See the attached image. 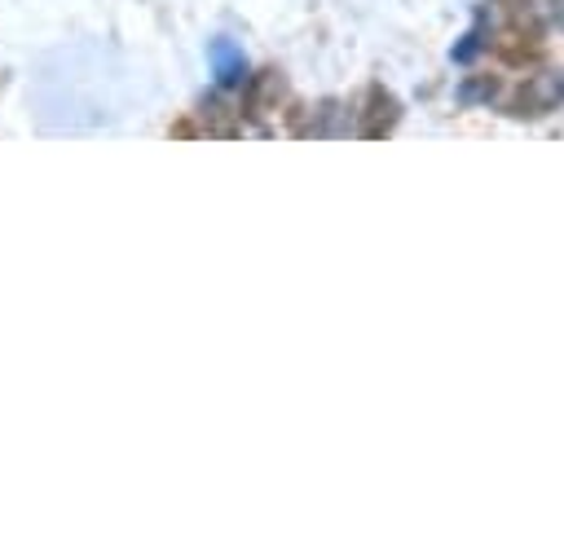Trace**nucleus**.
I'll list each match as a JSON object with an SVG mask.
<instances>
[{
  "label": "nucleus",
  "mask_w": 564,
  "mask_h": 559,
  "mask_svg": "<svg viewBox=\"0 0 564 559\" xmlns=\"http://www.w3.org/2000/svg\"><path fill=\"white\" fill-rule=\"evenodd\" d=\"M212 62H216V79H220V84H238V79H242V57H238L234 44L216 40V44H212Z\"/></svg>",
  "instance_id": "39448f33"
},
{
  "label": "nucleus",
  "mask_w": 564,
  "mask_h": 559,
  "mask_svg": "<svg viewBox=\"0 0 564 559\" xmlns=\"http://www.w3.org/2000/svg\"><path fill=\"white\" fill-rule=\"evenodd\" d=\"M564 101V75H524V84L511 92V114H529V119H538V114H551L555 106Z\"/></svg>",
  "instance_id": "f03ea898"
},
{
  "label": "nucleus",
  "mask_w": 564,
  "mask_h": 559,
  "mask_svg": "<svg viewBox=\"0 0 564 559\" xmlns=\"http://www.w3.org/2000/svg\"><path fill=\"white\" fill-rule=\"evenodd\" d=\"M278 97H282V75L269 66V70H260V75L251 79V88H247V114H269V110H278Z\"/></svg>",
  "instance_id": "20e7f679"
},
{
  "label": "nucleus",
  "mask_w": 564,
  "mask_h": 559,
  "mask_svg": "<svg viewBox=\"0 0 564 559\" xmlns=\"http://www.w3.org/2000/svg\"><path fill=\"white\" fill-rule=\"evenodd\" d=\"M551 13H555V22L564 26V0H551Z\"/></svg>",
  "instance_id": "0eeeda50"
},
{
  "label": "nucleus",
  "mask_w": 564,
  "mask_h": 559,
  "mask_svg": "<svg viewBox=\"0 0 564 559\" xmlns=\"http://www.w3.org/2000/svg\"><path fill=\"white\" fill-rule=\"evenodd\" d=\"M194 132H198V128H194L189 119H176V123H172V136H194Z\"/></svg>",
  "instance_id": "423d86ee"
},
{
  "label": "nucleus",
  "mask_w": 564,
  "mask_h": 559,
  "mask_svg": "<svg viewBox=\"0 0 564 559\" xmlns=\"http://www.w3.org/2000/svg\"><path fill=\"white\" fill-rule=\"evenodd\" d=\"M494 53H498L507 66H529V62H538V57L546 53L542 31H538V22H533V13H529V9H524V13H516V18L494 35Z\"/></svg>",
  "instance_id": "f257e3e1"
},
{
  "label": "nucleus",
  "mask_w": 564,
  "mask_h": 559,
  "mask_svg": "<svg viewBox=\"0 0 564 559\" xmlns=\"http://www.w3.org/2000/svg\"><path fill=\"white\" fill-rule=\"evenodd\" d=\"M397 119H401V101L383 84H370V92H366V119H361L357 132L366 141H379V136H388L397 128Z\"/></svg>",
  "instance_id": "7ed1b4c3"
}]
</instances>
